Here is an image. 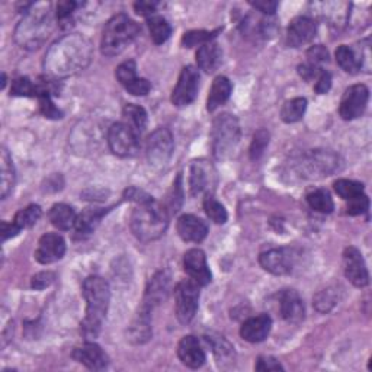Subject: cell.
I'll use <instances>...</instances> for the list:
<instances>
[{"label":"cell","instance_id":"cell-1","mask_svg":"<svg viewBox=\"0 0 372 372\" xmlns=\"http://www.w3.org/2000/svg\"><path fill=\"white\" fill-rule=\"evenodd\" d=\"M94 57L91 41L80 34H68L53 42L44 57V70L51 79H64L89 68Z\"/></svg>","mask_w":372,"mask_h":372},{"label":"cell","instance_id":"cell-2","mask_svg":"<svg viewBox=\"0 0 372 372\" xmlns=\"http://www.w3.org/2000/svg\"><path fill=\"white\" fill-rule=\"evenodd\" d=\"M83 297L86 300V316L80 324L82 335L86 339H95L102 331V323L108 313L111 288L102 276H87L83 282Z\"/></svg>","mask_w":372,"mask_h":372},{"label":"cell","instance_id":"cell-3","mask_svg":"<svg viewBox=\"0 0 372 372\" xmlns=\"http://www.w3.org/2000/svg\"><path fill=\"white\" fill-rule=\"evenodd\" d=\"M169 227V210L150 195L144 201L136 204L129 217V229L137 240L151 243L159 240Z\"/></svg>","mask_w":372,"mask_h":372},{"label":"cell","instance_id":"cell-4","mask_svg":"<svg viewBox=\"0 0 372 372\" xmlns=\"http://www.w3.org/2000/svg\"><path fill=\"white\" fill-rule=\"evenodd\" d=\"M54 30V19L50 5L34 4L31 9L20 19L15 30V41L20 49H39Z\"/></svg>","mask_w":372,"mask_h":372},{"label":"cell","instance_id":"cell-5","mask_svg":"<svg viewBox=\"0 0 372 372\" xmlns=\"http://www.w3.org/2000/svg\"><path fill=\"white\" fill-rule=\"evenodd\" d=\"M140 34V27L128 15L118 13L109 19L102 31L101 51L105 57L120 56Z\"/></svg>","mask_w":372,"mask_h":372},{"label":"cell","instance_id":"cell-6","mask_svg":"<svg viewBox=\"0 0 372 372\" xmlns=\"http://www.w3.org/2000/svg\"><path fill=\"white\" fill-rule=\"evenodd\" d=\"M240 137H242V129L238 120L231 114L218 115L211 129V147L215 159L226 160L231 158L240 143Z\"/></svg>","mask_w":372,"mask_h":372},{"label":"cell","instance_id":"cell-7","mask_svg":"<svg viewBox=\"0 0 372 372\" xmlns=\"http://www.w3.org/2000/svg\"><path fill=\"white\" fill-rule=\"evenodd\" d=\"M340 166V158L332 150H312L297 162L295 167L302 178L320 179L331 177Z\"/></svg>","mask_w":372,"mask_h":372},{"label":"cell","instance_id":"cell-8","mask_svg":"<svg viewBox=\"0 0 372 372\" xmlns=\"http://www.w3.org/2000/svg\"><path fill=\"white\" fill-rule=\"evenodd\" d=\"M108 146L118 158H134L140 151V134L125 122H115L108 129Z\"/></svg>","mask_w":372,"mask_h":372},{"label":"cell","instance_id":"cell-9","mask_svg":"<svg viewBox=\"0 0 372 372\" xmlns=\"http://www.w3.org/2000/svg\"><path fill=\"white\" fill-rule=\"evenodd\" d=\"M174 305H177V317L182 324L193 320L200 305V286L192 279L181 281L174 287Z\"/></svg>","mask_w":372,"mask_h":372},{"label":"cell","instance_id":"cell-10","mask_svg":"<svg viewBox=\"0 0 372 372\" xmlns=\"http://www.w3.org/2000/svg\"><path fill=\"white\" fill-rule=\"evenodd\" d=\"M173 148L174 143L170 131L165 127L155 129L148 136L146 143V155L148 163L158 169L165 167L172 158Z\"/></svg>","mask_w":372,"mask_h":372},{"label":"cell","instance_id":"cell-11","mask_svg":"<svg viewBox=\"0 0 372 372\" xmlns=\"http://www.w3.org/2000/svg\"><path fill=\"white\" fill-rule=\"evenodd\" d=\"M200 73L193 65H186L182 69L178 83L172 92V103L174 106H186L192 103L198 95Z\"/></svg>","mask_w":372,"mask_h":372},{"label":"cell","instance_id":"cell-12","mask_svg":"<svg viewBox=\"0 0 372 372\" xmlns=\"http://www.w3.org/2000/svg\"><path fill=\"white\" fill-rule=\"evenodd\" d=\"M368 99L369 91L365 84H354L347 87L339 105V115L345 121L359 118L365 113Z\"/></svg>","mask_w":372,"mask_h":372},{"label":"cell","instance_id":"cell-13","mask_svg":"<svg viewBox=\"0 0 372 372\" xmlns=\"http://www.w3.org/2000/svg\"><path fill=\"white\" fill-rule=\"evenodd\" d=\"M294 262H295V256L293 250L286 248H274L264 253H260L259 256L260 267L267 272L276 276L290 274L294 268Z\"/></svg>","mask_w":372,"mask_h":372},{"label":"cell","instance_id":"cell-14","mask_svg":"<svg viewBox=\"0 0 372 372\" xmlns=\"http://www.w3.org/2000/svg\"><path fill=\"white\" fill-rule=\"evenodd\" d=\"M343 271L346 279L358 288H364L369 283V274L362 253L354 246L346 248L343 252Z\"/></svg>","mask_w":372,"mask_h":372},{"label":"cell","instance_id":"cell-15","mask_svg":"<svg viewBox=\"0 0 372 372\" xmlns=\"http://www.w3.org/2000/svg\"><path fill=\"white\" fill-rule=\"evenodd\" d=\"M217 185V172L207 160H195L191 165L189 174V189L191 195L196 196L203 192L212 193Z\"/></svg>","mask_w":372,"mask_h":372},{"label":"cell","instance_id":"cell-16","mask_svg":"<svg viewBox=\"0 0 372 372\" xmlns=\"http://www.w3.org/2000/svg\"><path fill=\"white\" fill-rule=\"evenodd\" d=\"M115 76L131 95L146 96L151 91V83L147 79L137 76V64L134 60L121 63L115 70Z\"/></svg>","mask_w":372,"mask_h":372},{"label":"cell","instance_id":"cell-17","mask_svg":"<svg viewBox=\"0 0 372 372\" xmlns=\"http://www.w3.org/2000/svg\"><path fill=\"white\" fill-rule=\"evenodd\" d=\"M65 253V242L63 236L57 233H47L44 234L35 250V259L41 265H51L54 262L63 259Z\"/></svg>","mask_w":372,"mask_h":372},{"label":"cell","instance_id":"cell-18","mask_svg":"<svg viewBox=\"0 0 372 372\" xmlns=\"http://www.w3.org/2000/svg\"><path fill=\"white\" fill-rule=\"evenodd\" d=\"M184 269L189 279L198 283L200 287H205L211 282V271L207 264V256L201 249H191L184 256Z\"/></svg>","mask_w":372,"mask_h":372},{"label":"cell","instance_id":"cell-19","mask_svg":"<svg viewBox=\"0 0 372 372\" xmlns=\"http://www.w3.org/2000/svg\"><path fill=\"white\" fill-rule=\"evenodd\" d=\"M317 34V24L309 16H297L291 20L287 31V44L293 49L305 46L314 39Z\"/></svg>","mask_w":372,"mask_h":372},{"label":"cell","instance_id":"cell-20","mask_svg":"<svg viewBox=\"0 0 372 372\" xmlns=\"http://www.w3.org/2000/svg\"><path fill=\"white\" fill-rule=\"evenodd\" d=\"M72 357L75 361L92 371H102L109 364V358L103 352V349L91 340L84 342L82 346H77Z\"/></svg>","mask_w":372,"mask_h":372},{"label":"cell","instance_id":"cell-21","mask_svg":"<svg viewBox=\"0 0 372 372\" xmlns=\"http://www.w3.org/2000/svg\"><path fill=\"white\" fill-rule=\"evenodd\" d=\"M170 291V275L167 271H160L148 281L146 288L143 305L148 310H153L156 305L162 304Z\"/></svg>","mask_w":372,"mask_h":372},{"label":"cell","instance_id":"cell-22","mask_svg":"<svg viewBox=\"0 0 372 372\" xmlns=\"http://www.w3.org/2000/svg\"><path fill=\"white\" fill-rule=\"evenodd\" d=\"M177 230L179 237L188 243H201L208 234V226L192 214H184L178 218Z\"/></svg>","mask_w":372,"mask_h":372},{"label":"cell","instance_id":"cell-23","mask_svg":"<svg viewBox=\"0 0 372 372\" xmlns=\"http://www.w3.org/2000/svg\"><path fill=\"white\" fill-rule=\"evenodd\" d=\"M272 329V319L268 314H259L248 319L240 327V336L249 343L264 342Z\"/></svg>","mask_w":372,"mask_h":372},{"label":"cell","instance_id":"cell-24","mask_svg":"<svg viewBox=\"0 0 372 372\" xmlns=\"http://www.w3.org/2000/svg\"><path fill=\"white\" fill-rule=\"evenodd\" d=\"M178 357L184 365L191 369H198L205 364V352L200 340L192 335L184 336L178 345Z\"/></svg>","mask_w":372,"mask_h":372},{"label":"cell","instance_id":"cell-25","mask_svg":"<svg viewBox=\"0 0 372 372\" xmlns=\"http://www.w3.org/2000/svg\"><path fill=\"white\" fill-rule=\"evenodd\" d=\"M281 314L290 323H300L304 320L305 307L304 301L295 290H286L282 291L279 297Z\"/></svg>","mask_w":372,"mask_h":372},{"label":"cell","instance_id":"cell-26","mask_svg":"<svg viewBox=\"0 0 372 372\" xmlns=\"http://www.w3.org/2000/svg\"><path fill=\"white\" fill-rule=\"evenodd\" d=\"M0 173H2L0 174V196L2 200H6L15 188L16 172L12 156L5 147H2V151H0Z\"/></svg>","mask_w":372,"mask_h":372},{"label":"cell","instance_id":"cell-27","mask_svg":"<svg viewBox=\"0 0 372 372\" xmlns=\"http://www.w3.org/2000/svg\"><path fill=\"white\" fill-rule=\"evenodd\" d=\"M233 91V84L226 77V76H218L214 79L212 86H211V91L207 99V109L210 113H214L215 109L220 108L222 105H224Z\"/></svg>","mask_w":372,"mask_h":372},{"label":"cell","instance_id":"cell-28","mask_svg":"<svg viewBox=\"0 0 372 372\" xmlns=\"http://www.w3.org/2000/svg\"><path fill=\"white\" fill-rule=\"evenodd\" d=\"M222 63V50L215 41L207 42L196 51V64L205 73H212Z\"/></svg>","mask_w":372,"mask_h":372},{"label":"cell","instance_id":"cell-29","mask_svg":"<svg viewBox=\"0 0 372 372\" xmlns=\"http://www.w3.org/2000/svg\"><path fill=\"white\" fill-rule=\"evenodd\" d=\"M314 8L319 9L323 19L329 22V25L335 28L343 27L349 18V8L351 5L342 2H332V4H314Z\"/></svg>","mask_w":372,"mask_h":372},{"label":"cell","instance_id":"cell-30","mask_svg":"<svg viewBox=\"0 0 372 372\" xmlns=\"http://www.w3.org/2000/svg\"><path fill=\"white\" fill-rule=\"evenodd\" d=\"M49 218L56 229L61 231H68L75 229L77 222V214L73 210V207L68 204H54L49 212Z\"/></svg>","mask_w":372,"mask_h":372},{"label":"cell","instance_id":"cell-31","mask_svg":"<svg viewBox=\"0 0 372 372\" xmlns=\"http://www.w3.org/2000/svg\"><path fill=\"white\" fill-rule=\"evenodd\" d=\"M105 214H106L105 210H96V208L84 210L80 215H77V222L75 226L76 236L80 238H86L87 236H91Z\"/></svg>","mask_w":372,"mask_h":372},{"label":"cell","instance_id":"cell-32","mask_svg":"<svg viewBox=\"0 0 372 372\" xmlns=\"http://www.w3.org/2000/svg\"><path fill=\"white\" fill-rule=\"evenodd\" d=\"M150 313L151 310H148L144 305H141L140 313L137 314L136 320L133 321V324L129 326V340L134 342V343H144L151 338V321H150Z\"/></svg>","mask_w":372,"mask_h":372},{"label":"cell","instance_id":"cell-33","mask_svg":"<svg viewBox=\"0 0 372 372\" xmlns=\"http://www.w3.org/2000/svg\"><path fill=\"white\" fill-rule=\"evenodd\" d=\"M335 57H336L338 64L346 73L355 75L362 69V63H364L362 54L359 51L354 50L352 47H349V46L338 47Z\"/></svg>","mask_w":372,"mask_h":372},{"label":"cell","instance_id":"cell-34","mask_svg":"<svg viewBox=\"0 0 372 372\" xmlns=\"http://www.w3.org/2000/svg\"><path fill=\"white\" fill-rule=\"evenodd\" d=\"M124 122L128 124L131 128L136 129L139 134H141L147 127V113L146 109L136 103H128L122 109Z\"/></svg>","mask_w":372,"mask_h":372},{"label":"cell","instance_id":"cell-35","mask_svg":"<svg viewBox=\"0 0 372 372\" xmlns=\"http://www.w3.org/2000/svg\"><path fill=\"white\" fill-rule=\"evenodd\" d=\"M305 111H307V99L294 98L287 101L281 108V118L283 122L294 124L302 120Z\"/></svg>","mask_w":372,"mask_h":372},{"label":"cell","instance_id":"cell-36","mask_svg":"<svg viewBox=\"0 0 372 372\" xmlns=\"http://www.w3.org/2000/svg\"><path fill=\"white\" fill-rule=\"evenodd\" d=\"M147 25L153 42L158 44V46L165 44L172 35V27L163 16L153 15L147 18Z\"/></svg>","mask_w":372,"mask_h":372},{"label":"cell","instance_id":"cell-37","mask_svg":"<svg viewBox=\"0 0 372 372\" xmlns=\"http://www.w3.org/2000/svg\"><path fill=\"white\" fill-rule=\"evenodd\" d=\"M307 203L312 210L320 214H331L335 210V204L331 193L326 189H314L307 193Z\"/></svg>","mask_w":372,"mask_h":372},{"label":"cell","instance_id":"cell-38","mask_svg":"<svg viewBox=\"0 0 372 372\" xmlns=\"http://www.w3.org/2000/svg\"><path fill=\"white\" fill-rule=\"evenodd\" d=\"M333 188H335L336 193L345 201H352V200L358 198V196L365 193L364 184L357 182V181H351V179H338L333 184Z\"/></svg>","mask_w":372,"mask_h":372},{"label":"cell","instance_id":"cell-39","mask_svg":"<svg viewBox=\"0 0 372 372\" xmlns=\"http://www.w3.org/2000/svg\"><path fill=\"white\" fill-rule=\"evenodd\" d=\"M204 211L207 217L215 224H224L229 218V214L222 203H218L212 193H205L204 198Z\"/></svg>","mask_w":372,"mask_h":372},{"label":"cell","instance_id":"cell-40","mask_svg":"<svg viewBox=\"0 0 372 372\" xmlns=\"http://www.w3.org/2000/svg\"><path fill=\"white\" fill-rule=\"evenodd\" d=\"M42 215V210L39 205H28L27 208H22L19 210L16 214H15V218H13V223L20 229H30L32 227L39 218Z\"/></svg>","mask_w":372,"mask_h":372},{"label":"cell","instance_id":"cell-41","mask_svg":"<svg viewBox=\"0 0 372 372\" xmlns=\"http://www.w3.org/2000/svg\"><path fill=\"white\" fill-rule=\"evenodd\" d=\"M222 30H215V31H189L182 37V46L186 49H192L196 46H204L207 42L214 41V38L217 37V34H220Z\"/></svg>","mask_w":372,"mask_h":372},{"label":"cell","instance_id":"cell-42","mask_svg":"<svg viewBox=\"0 0 372 372\" xmlns=\"http://www.w3.org/2000/svg\"><path fill=\"white\" fill-rule=\"evenodd\" d=\"M269 144V133L267 129H259L255 133L253 136V140H252V144H250V150H249V155H250V159L253 162L259 160L262 156H264V153L267 150Z\"/></svg>","mask_w":372,"mask_h":372},{"label":"cell","instance_id":"cell-43","mask_svg":"<svg viewBox=\"0 0 372 372\" xmlns=\"http://www.w3.org/2000/svg\"><path fill=\"white\" fill-rule=\"evenodd\" d=\"M11 94L13 96H25V98H37V83L30 77L20 76L12 82Z\"/></svg>","mask_w":372,"mask_h":372},{"label":"cell","instance_id":"cell-44","mask_svg":"<svg viewBox=\"0 0 372 372\" xmlns=\"http://www.w3.org/2000/svg\"><path fill=\"white\" fill-rule=\"evenodd\" d=\"M77 6L79 4L73 2V0H64V2H58L56 16H57L58 24H61V27H68Z\"/></svg>","mask_w":372,"mask_h":372},{"label":"cell","instance_id":"cell-45","mask_svg":"<svg viewBox=\"0 0 372 372\" xmlns=\"http://www.w3.org/2000/svg\"><path fill=\"white\" fill-rule=\"evenodd\" d=\"M336 304V295L333 290H323L314 297V305L320 313H327Z\"/></svg>","mask_w":372,"mask_h":372},{"label":"cell","instance_id":"cell-46","mask_svg":"<svg viewBox=\"0 0 372 372\" xmlns=\"http://www.w3.org/2000/svg\"><path fill=\"white\" fill-rule=\"evenodd\" d=\"M184 201V191H182V173L178 174L177 181L173 182L172 193L169 196V211L177 212L179 211Z\"/></svg>","mask_w":372,"mask_h":372},{"label":"cell","instance_id":"cell-47","mask_svg":"<svg viewBox=\"0 0 372 372\" xmlns=\"http://www.w3.org/2000/svg\"><path fill=\"white\" fill-rule=\"evenodd\" d=\"M38 101H39L41 114L44 117L50 118V120H60V118H63V113L54 105L53 96H41V98H38Z\"/></svg>","mask_w":372,"mask_h":372},{"label":"cell","instance_id":"cell-48","mask_svg":"<svg viewBox=\"0 0 372 372\" xmlns=\"http://www.w3.org/2000/svg\"><path fill=\"white\" fill-rule=\"evenodd\" d=\"M368 210H369V200L365 193L358 196V198H355L352 201H347L346 212L349 215H361V214L366 212Z\"/></svg>","mask_w":372,"mask_h":372},{"label":"cell","instance_id":"cell-49","mask_svg":"<svg viewBox=\"0 0 372 372\" xmlns=\"http://www.w3.org/2000/svg\"><path fill=\"white\" fill-rule=\"evenodd\" d=\"M307 61L314 64V65H319L321 63H327L329 61V51L326 50V47L323 46H314V47H310V50L307 51Z\"/></svg>","mask_w":372,"mask_h":372},{"label":"cell","instance_id":"cell-50","mask_svg":"<svg viewBox=\"0 0 372 372\" xmlns=\"http://www.w3.org/2000/svg\"><path fill=\"white\" fill-rule=\"evenodd\" d=\"M332 87V75L326 70H320L319 76L316 77V84H314V91L319 95H324L331 91Z\"/></svg>","mask_w":372,"mask_h":372},{"label":"cell","instance_id":"cell-51","mask_svg":"<svg viewBox=\"0 0 372 372\" xmlns=\"http://www.w3.org/2000/svg\"><path fill=\"white\" fill-rule=\"evenodd\" d=\"M53 281H54V274L53 272H39V274L32 276L31 287L34 290L42 291V290H46L47 287H50L51 283H53Z\"/></svg>","mask_w":372,"mask_h":372},{"label":"cell","instance_id":"cell-52","mask_svg":"<svg viewBox=\"0 0 372 372\" xmlns=\"http://www.w3.org/2000/svg\"><path fill=\"white\" fill-rule=\"evenodd\" d=\"M256 371H283L281 362L274 357H259L255 364Z\"/></svg>","mask_w":372,"mask_h":372},{"label":"cell","instance_id":"cell-53","mask_svg":"<svg viewBox=\"0 0 372 372\" xmlns=\"http://www.w3.org/2000/svg\"><path fill=\"white\" fill-rule=\"evenodd\" d=\"M321 68H319V65H314L312 63H304V64H300L298 65V75L305 80V82H312L314 80L319 73H320Z\"/></svg>","mask_w":372,"mask_h":372},{"label":"cell","instance_id":"cell-54","mask_svg":"<svg viewBox=\"0 0 372 372\" xmlns=\"http://www.w3.org/2000/svg\"><path fill=\"white\" fill-rule=\"evenodd\" d=\"M278 2H272V0H259V2H250V6L259 12L264 13L265 16H274L278 9Z\"/></svg>","mask_w":372,"mask_h":372},{"label":"cell","instance_id":"cell-55","mask_svg":"<svg viewBox=\"0 0 372 372\" xmlns=\"http://www.w3.org/2000/svg\"><path fill=\"white\" fill-rule=\"evenodd\" d=\"M156 8H158L156 2H144V0H140V2L134 4V11L139 15L146 16V18H150V16L155 15Z\"/></svg>","mask_w":372,"mask_h":372},{"label":"cell","instance_id":"cell-56","mask_svg":"<svg viewBox=\"0 0 372 372\" xmlns=\"http://www.w3.org/2000/svg\"><path fill=\"white\" fill-rule=\"evenodd\" d=\"M22 230L12 222V223H6L4 222L2 223V238H4V242H6L8 238H12L15 236H18Z\"/></svg>","mask_w":372,"mask_h":372},{"label":"cell","instance_id":"cell-57","mask_svg":"<svg viewBox=\"0 0 372 372\" xmlns=\"http://www.w3.org/2000/svg\"><path fill=\"white\" fill-rule=\"evenodd\" d=\"M5 86H6V75L2 73V89H5Z\"/></svg>","mask_w":372,"mask_h":372}]
</instances>
